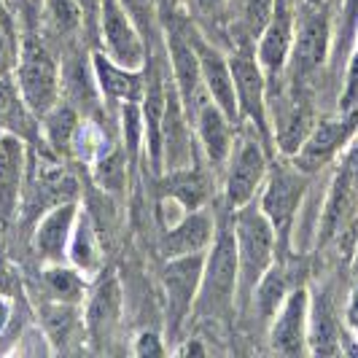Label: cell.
Listing matches in <instances>:
<instances>
[{"label":"cell","instance_id":"cell-6","mask_svg":"<svg viewBox=\"0 0 358 358\" xmlns=\"http://www.w3.org/2000/svg\"><path fill=\"white\" fill-rule=\"evenodd\" d=\"M272 151L256 135V129L240 124L232 157L224 167V205L227 210H237L259 197L262 186L272 167Z\"/></svg>","mask_w":358,"mask_h":358},{"label":"cell","instance_id":"cell-39","mask_svg":"<svg viewBox=\"0 0 358 358\" xmlns=\"http://www.w3.org/2000/svg\"><path fill=\"white\" fill-rule=\"evenodd\" d=\"M173 353H176V356H183V358L205 356V353H208V348L202 345V340H199V337H180V342L173 348Z\"/></svg>","mask_w":358,"mask_h":358},{"label":"cell","instance_id":"cell-27","mask_svg":"<svg viewBox=\"0 0 358 358\" xmlns=\"http://www.w3.org/2000/svg\"><path fill=\"white\" fill-rule=\"evenodd\" d=\"M41 286L46 291V299L84 305L92 280L84 272L73 267L71 262H54V264H43V269H41Z\"/></svg>","mask_w":358,"mask_h":358},{"label":"cell","instance_id":"cell-19","mask_svg":"<svg viewBox=\"0 0 358 358\" xmlns=\"http://www.w3.org/2000/svg\"><path fill=\"white\" fill-rule=\"evenodd\" d=\"M27 164V141L6 132L0 141V221H11L22 208Z\"/></svg>","mask_w":358,"mask_h":358},{"label":"cell","instance_id":"cell-44","mask_svg":"<svg viewBox=\"0 0 358 358\" xmlns=\"http://www.w3.org/2000/svg\"><path fill=\"white\" fill-rule=\"evenodd\" d=\"M305 3H310V6H329V8H334V3H337V0H305Z\"/></svg>","mask_w":358,"mask_h":358},{"label":"cell","instance_id":"cell-5","mask_svg":"<svg viewBox=\"0 0 358 358\" xmlns=\"http://www.w3.org/2000/svg\"><path fill=\"white\" fill-rule=\"evenodd\" d=\"M229 313H237V243L227 210V218L218 224L210 251L205 253V272L194 315L224 318Z\"/></svg>","mask_w":358,"mask_h":358},{"label":"cell","instance_id":"cell-36","mask_svg":"<svg viewBox=\"0 0 358 358\" xmlns=\"http://www.w3.org/2000/svg\"><path fill=\"white\" fill-rule=\"evenodd\" d=\"M17 52H19V38L14 33V27L0 24V76L14 73Z\"/></svg>","mask_w":358,"mask_h":358},{"label":"cell","instance_id":"cell-28","mask_svg":"<svg viewBox=\"0 0 358 358\" xmlns=\"http://www.w3.org/2000/svg\"><path fill=\"white\" fill-rule=\"evenodd\" d=\"M358 30V0H337L334 14V41H331V57H329V76L340 87L342 71L348 62V54L353 46V38Z\"/></svg>","mask_w":358,"mask_h":358},{"label":"cell","instance_id":"cell-43","mask_svg":"<svg viewBox=\"0 0 358 358\" xmlns=\"http://www.w3.org/2000/svg\"><path fill=\"white\" fill-rule=\"evenodd\" d=\"M348 264H350V275L358 280V234H356V245H353V253H350V262H348Z\"/></svg>","mask_w":358,"mask_h":358},{"label":"cell","instance_id":"cell-26","mask_svg":"<svg viewBox=\"0 0 358 358\" xmlns=\"http://www.w3.org/2000/svg\"><path fill=\"white\" fill-rule=\"evenodd\" d=\"M68 262L78 272H84L90 280H94L103 272V267H106V262H103V245L97 240L94 221H92V215L87 210L78 213V221L73 227L71 245H68Z\"/></svg>","mask_w":358,"mask_h":358},{"label":"cell","instance_id":"cell-20","mask_svg":"<svg viewBox=\"0 0 358 358\" xmlns=\"http://www.w3.org/2000/svg\"><path fill=\"white\" fill-rule=\"evenodd\" d=\"M310 356H340L342 350V321L334 296L326 286H310V326H307Z\"/></svg>","mask_w":358,"mask_h":358},{"label":"cell","instance_id":"cell-35","mask_svg":"<svg viewBox=\"0 0 358 358\" xmlns=\"http://www.w3.org/2000/svg\"><path fill=\"white\" fill-rule=\"evenodd\" d=\"M167 337L154 331V329H143L135 342H132V356L138 358H154V356H167L170 353V345H167Z\"/></svg>","mask_w":358,"mask_h":358},{"label":"cell","instance_id":"cell-17","mask_svg":"<svg viewBox=\"0 0 358 358\" xmlns=\"http://www.w3.org/2000/svg\"><path fill=\"white\" fill-rule=\"evenodd\" d=\"M218 232V221L215 213L208 208H197L183 213L170 227H162L159 251L164 259L173 256H189V253H208Z\"/></svg>","mask_w":358,"mask_h":358},{"label":"cell","instance_id":"cell-46","mask_svg":"<svg viewBox=\"0 0 358 358\" xmlns=\"http://www.w3.org/2000/svg\"><path fill=\"white\" fill-rule=\"evenodd\" d=\"M237 3H240V0H237Z\"/></svg>","mask_w":358,"mask_h":358},{"label":"cell","instance_id":"cell-8","mask_svg":"<svg viewBox=\"0 0 358 358\" xmlns=\"http://www.w3.org/2000/svg\"><path fill=\"white\" fill-rule=\"evenodd\" d=\"M205 272V253L173 256L162 264V296H164V337L180 340L183 326L192 321Z\"/></svg>","mask_w":358,"mask_h":358},{"label":"cell","instance_id":"cell-3","mask_svg":"<svg viewBox=\"0 0 358 358\" xmlns=\"http://www.w3.org/2000/svg\"><path fill=\"white\" fill-rule=\"evenodd\" d=\"M14 78L36 119H41L46 110H52L62 100V68L54 57L52 46L36 30H24L19 36Z\"/></svg>","mask_w":358,"mask_h":358},{"label":"cell","instance_id":"cell-38","mask_svg":"<svg viewBox=\"0 0 358 358\" xmlns=\"http://www.w3.org/2000/svg\"><path fill=\"white\" fill-rule=\"evenodd\" d=\"M342 321H345V326H348L350 331H356V334H358V280L353 283V288H350V296H348V302H345Z\"/></svg>","mask_w":358,"mask_h":358},{"label":"cell","instance_id":"cell-1","mask_svg":"<svg viewBox=\"0 0 358 358\" xmlns=\"http://www.w3.org/2000/svg\"><path fill=\"white\" fill-rule=\"evenodd\" d=\"M234 243H237V313H245L253 296V288L267 275V269L280 259L278 234L269 224L259 199L229 210Z\"/></svg>","mask_w":358,"mask_h":358},{"label":"cell","instance_id":"cell-14","mask_svg":"<svg viewBox=\"0 0 358 358\" xmlns=\"http://www.w3.org/2000/svg\"><path fill=\"white\" fill-rule=\"evenodd\" d=\"M307 326H310V286L307 283H296L288 291L286 302L280 305L278 315L267 326L269 350L275 356L288 358L310 356Z\"/></svg>","mask_w":358,"mask_h":358},{"label":"cell","instance_id":"cell-2","mask_svg":"<svg viewBox=\"0 0 358 358\" xmlns=\"http://www.w3.org/2000/svg\"><path fill=\"white\" fill-rule=\"evenodd\" d=\"M331 41H334V14H331V8L329 6H310L305 0H299L294 46H291L283 84L294 87V90L315 92L321 76L329 73Z\"/></svg>","mask_w":358,"mask_h":358},{"label":"cell","instance_id":"cell-7","mask_svg":"<svg viewBox=\"0 0 358 358\" xmlns=\"http://www.w3.org/2000/svg\"><path fill=\"white\" fill-rule=\"evenodd\" d=\"M227 54H229V68H232L234 78L240 124L256 129V135L275 154L272 127H269V87L267 76H264L259 59H256V46H251V43H232V49Z\"/></svg>","mask_w":358,"mask_h":358},{"label":"cell","instance_id":"cell-30","mask_svg":"<svg viewBox=\"0 0 358 358\" xmlns=\"http://www.w3.org/2000/svg\"><path fill=\"white\" fill-rule=\"evenodd\" d=\"M41 14H43V24L52 36L62 38L65 43L76 41L84 33V14L78 8L76 0H41Z\"/></svg>","mask_w":358,"mask_h":358},{"label":"cell","instance_id":"cell-40","mask_svg":"<svg viewBox=\"0 0 358 358\" xmlns=\"http://www.w3.org/2000/svg\"><path fill=\"white\" fill-rule=\"evenodd\" d=\"M11 299H6V296H0V334L6 331V326L11 323Z\"/></svg>","mask_w":358,"mask_h":358},{"label":"cell","instance_id":"cell-10","mask_svg":"<svg viewBox=\"0 0 358 358\" xmlns=\"http://www.w3.org/2000/svg\"><path fill=\"white\" fill-rule=\"evenodd\" d=\"M356 132H358V106L340 110L337 116L318 119L315 127L310 129L307 141L291 157V162L302 173H307V176H318L323 170L334 167V162L340 159V154L348 148V143L356 138Z\"/></svg>","mask_w":358,"mask_h":358},{"label":"cell","instance_id":"cell-37","mask_svg":"<svg viewBox=\"0 0 358 358\" xmlns=\"http://www.w3.org/2000/svg\"><path fill=\"white\" fill-rule=\"evenodd\" d=\"M84 14V33L92 46H97V22H100V3L103 0H76Z\"/></svg>","mask_w":358,"mask_h":358},{"label":"cell","instance_id":"cell-45","mask_svg":"<svg viewBox=\"0 0 358 358\" xmlns=\"http://www.w3.org/2000/svg\"><path fill=\"white\" fill-rule=\"evenodd\" d=\"M3 135H6V129H3V127H0V141H3Z\"/></svg>","mask_w":358,"mask_h":358},{"label":"cell","instance_id":"cell-13","mask_svg":"<svg viewBox=\"0 0 358 358\" xmlns=\"http://www.w3.org/2000/svg\"><path fill=\"white\" fill-rule=\"evenodd\" d=\"M296 6L299 0H275L272 19L256 41V59L267 76L269 94L283 87V76L294 46V30H296Z\"/></svg>","mask_w":358,"mask_h":358},{"label":"cell","instance_id":"cell-22","mask_svg":"<svg viewBox=\"0 0 358 358\" xmlns=\"http://www.w3.org/2000/svg\"><path fill=\"white\" fill-rule=\"evenodd\" d=\"M81 127H84L81 110L73 106L71 100L62 97L52 110H46L38 119V138L46 148H52L59 159H68V157H73Z\"/></svg>","mask_w":358,"mask_h":358},{"label":"cell","instance_id":"cell-11","mask_svg":"<svg viewBox=\"0 0 358 358\" xmlns=\"http://www.w3.org/2000/svg\"><path fill=\"white\" fill-rule=\"evenodd\" d=\"M81 310H84L87 340L92 342L94 350H106V345L116 337L124 318V288L116 269L103 267V272L92 280Z\"/></svg>","mask_w":358,"mask_h":358},{"label":"cell","instance_id":"cell-18","mask_svg":"<svg viewBox=\"0 0 358 358\" xmlns=\"http://www.w3.org/2000/svg\"><path fill=\"white\" fill-rule=\"evenodd\" d=\"M237 129L232 119L215 106L213 100H208L205 106L194 113V135H197V145L202 151L205 162L210 164V170L224 173L227 162L232 157L234 141H237Z\"/></svg>","mask_w":358,"mask_h":358},{"label":"cell","instance_id":"cell-33","mask_svg":"<svg viewBox=\"0 0 358 358\" xmlns=\"http://www.w3.org/2000/svg\"><path fill=\"white\" fill-rule=\"evenodd\" d=\"M353 106H358V30L353 38V46H350V54H348V62H345V71H342L337 110H348Z\"/></svg>","mask_w":358,"mask_h":358},{"label":"cell","instance_id":"cell-42","mask_svg":"<svg viewBox=\"0 0 358 358\" xmlns=\"http://www.w3.org/2000/svg\"><path fill=\"white\" fill-rule=\"evenodd\" d=\"M0 24L14 27V19H11V14H8V3H6V0H0Z\"/></svg>","mask_w":358,"mask_h":358},{"label":"cell","instance_id":"cell-29","mask_svg":"<svg viewBox=\"0 0 358 358\" xmlns=\"http://www.w3.org/2000/svg\"><path fill=\"white\" fill-rule=\"evenodd\" d=\"M129 167H132V159H129L124 145L119 143L94 157V162H92V180L106 194L122 197L127 192V183H129Z\"/></svg>","mask_w":358,"mask_h":358},{"label":"cell","instance_id":"cell-41","mask_svg":"<svg viewBox=\"0 0 358 358\" xmlns=\"http://www.w3.org/2000/svg\"><path fill=\"white\" fill-rule=\"evenodd\" d=\"M159 3L167 8V14H176V11H183V8H186L189 0H159Z\"/></svg>","mask_w":358,"mask_h":358},{"label":"cell","instance_id":"cell-24","mask_svg":"<svg viewBox=\"0 0 358 358\" xmlns=\"http://www.w3.org/2000/svg\"><path fill=\"white\" fill-rule=\"evenodd\" d=\"M0 127L11 135L24 138L27 143H33L38 138V119L24 103L14 73L0 76Z\"/></svg>","mask_w":358,"mask_h":358},{"label":"cell","instance_id":"cell-32","mask_svg":"<svg viewBox=\"0 0 358 358\" xmlns=\"http://www.w3.org/2000/svg\"><path fill=\"white\" fill-rule=\"evenodd\" d=\"M127 8V14L132 17V22L141 27L143 38L148 41V46H154L157 41H162V19L157 11V0H119Z\"/></svg>","mask_w":358,"mask_h":358},{"label":"cell","instance_id":"cell-4","mask_svg":"<svg viewBox=\"0 0 358 358\" xmlns=\"http://www.w3.org/2000/svg\"><path fill=\"white\" fill-rule=\"evenodd\" d=\"M313 176L302 173L296 164L286 157L275 162L269 167V176L259 192V208L264 210L269 224L275 227L278 234V248H280V259L291 253V237H294V227L296 218L302 213V205L310 192Z\"/></svg>","mask_w":358,"mask_h":358},{"label":"cell","instance_id":"cell-31","mask_svg":"<svg viewBox=\"0 0 358 358\" xmlns=\"http://www.w3.org/2000/svg\"><path fill=\"white\" fill-rule=\"evenodd\" d=\"M275 11V0H240V11L234 19V36L229 43H251L256 46L267 22Z\"/></svg>","mask_w":358,"mask_h":358},{"label":"cell","instance_id":"cell-15","mask_svg":"<svg viewBox=\"0 0 358 358\" xmlns=\"http://www.w3.org/2000/svg\"><path fill=\"white\" fill-rule=\"evenodd\" d=\"M92 73H94L100 100L108 103V108L119 110L127 103H143L145 84H148L145 68H124L113 62L106 52L92 49Z\"/></svg>","mask_w":358,"mask_h":358},{"label":"cell","instance_id":"cell-21","mask_svg":"<svg viewBox=\"0 0 358 358\" xmlns=\"http://www.w3.org/2000/svg\"><path fill=\"white\" fill-rule=\"evenodd\" d=\"M38 326L52 342L54 353H68L87 340L84 310L81 305H68L57 299H43L38 307Z\"/></svg>","mask_w":358,"mask_h":358},{"label":"cell","instance_id":"cell-9","mask_svg":"<svg viewBox=\"0 0 358 358\" xmlns=\"http://www.w3.org/2000/svg\"><path fill=\"white\" fill-rule=\"evenodd\" d=\"M318 122L315 113V92L280 87L269 94V127H272V143L275 154L291 159L299 145L307 141L310 129Z\"/></svg>","mask_w":358,"mask_h":358},{"label":"cell","instance_id":"cell-23","mask_svg":"<svg viewBox=\"0 0 358 358\" xmlns=\"http://www.w3.org/2000/svg\"><path fill=\"white\" fill-rule=\"evenodd\" d=\"M162 197L178 202L183 210L208 208L210 180H208V176L199 170L197 164L167 170V173H162Z\"/></svg>","mask_w":358,"mask_h":358},{"label":"cell","instance_id":"cell-16","mask_svg":"<svg viewBox=\"0 0 358 358\" xmlns=\"http://www.w3.org/2000/svg\"><path fill=\"white\" fill-rule=\"evenodd\" d=\"M81 205L76 199L57 202L46 208V213L36 221L33 229V251L41 259V264H54V262H68V245H71L73 227L78 221Z\"/></svg>","mask_w":358,"mask_h":358},{"label":"cell","instance_id":"cell-25","mask_svg":"<svg viewBox=\"0 0 358 358\" xmlns=\"http://www.w3.org/2000/svg\"><path fill=\"white\" fill-rule=\"evenodd\" d=\"M291 288L294 286H291V280H288L286 264H283V259H278V262L267 269V275L259 280V286L253 288V296H251V302H248V310H245V313H253L256 321L267 329L269 321L278 315L280 305L286 302Z\"/></svg>","mask_w":358,"mask_h":358},{"label":"cell","instance_id":"cell-34","mask_svg":"<svg viewBox=\"0 0 358 358\" xmlns=\"http://www.w3.org/2000/svg\"><path fill=\"white\" fill-rule=\"evenodd\" d=\"M229 3L232 0H189L186 8H189V17L205 30V27H218L224 22Z\"/></svg>","mask_w":358,"mask_h":358},{"label":"cell","instance_id":"cell-12","mask_svg":"<svg viewBox=\"0 0 358 358\" xmlns=\"http://www.w3.org/2000/svg\"><path fill=\"white\" fill-rule=\"evenodd\" d=\"M113 62L124 68H145L151 46L143 38L141 27L132 22L127 8L119 0L100 3V22H97V46Z\"/></svg>","mask_w":358,"mask_h":358}]
</instances>
